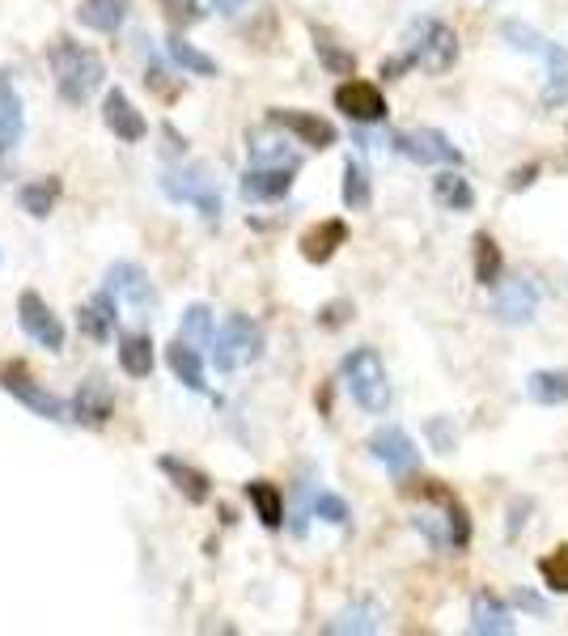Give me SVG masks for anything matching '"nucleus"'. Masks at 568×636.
Returning <instances> with one entry per match:
<instances>
[{"mask_svg":"<svg viewBox=\"0 0 568 636\" xmlns=\"http://www.w3.org/2000/svg\"><path fill=\"white\" fill-rule=\"evenodd\" d=\"M51 72H55V90H60V98L69 107H85L102 90V81H106L102 55L81 48V43H72V39H60L51 48Z\"/></svg>","mask_w":568,"mask_h":636,"instance_id":"f257e3e1","label":"nucleus"},{"mask_svg":"<svg viewBox=\"0 0 568 636\" xmlns=\"http://www.w3.org/2000/svg\"><path fill=\"white\" fill-rule=\"evenodd\" d=\"M500 39L509 48L530 51V55H544L547 60V85H544V107H565L568 102V51L560 43L544 39L539 30L521 22H500Z\"/></svg>","mask_w":568,"mask_h":636,"instance_id":"f03ea898","label":"nucleus"},{"mask_svg":"<svg viewBox=\"0 0 568 636\" xmlns=\"http://www.w3.org/2000/svg\"><path fill=\"white\" fill-rule=\"evenodd\" d=\"M425 501H437L442 505V514H416V531L425 535L433 547H467L471 539V522H467V509H463V501L446 488V484H437V479H428L425 488H420Z\"/></svg>","mask_w":568,"mask_h":636,"instance_id":"7ed1b4c3","label":"nucleus"},{"mask_svg":"<svg viewBox=\"0 0 568 636\" xmlns=\"http://www.w3.org/2000/svg\"><path fill=\"white\" fill-rule=\"evenodd\" d=\"M403 55L412 60V69L425 72H450L458 60V34L437 18H416L407 26V39H403Z\"/></svg>","mask_w":568,"mask_h":636,"instance_id":"20e7f679","label":"nucleus"},{"mask_svg":"<svg viewBox=\"0 0 568 636\" xmlns=\"http://www.w3.org/2000/svg\"><path fill=\"white\" fill-rule=\"evenodd\" d=\"M339 374H344V386H348L356 407H365L374 416H382L390 407V377H386V365H382V356L374 349H353L344 356Z\"/></svg>","mask_w":568,"mask_h":636,"instance_id":"39448f33","label":"nucleus"},{"mask_svg":"<svg viewBox=\"0 0 568 636\" xmlns=\"http://www.w3.org/2000/svg\"><path fill=\"white\" fill-rule=\"evenodd\" d=\"M263 353V331L255 319H246V314H230L213 335V361L221 374H234L242 365H251V361H260Z\"/></svg>","mask_w":568,"mask_h":636,"instance_id":"423d86ee","label":"nucleus"},{"mask_svg":"<svg viewBox=\"0 0 568 636\" xmlns=\"http://www.w3.org/2000/svg\"><path fill=\"white\" fill-rule=\"evenodd\" d=\"M162 191H166L174 204H191L204 221H216L221 216V191L209 179L204 165H187V170H166L162 174Z\"/></svg>","mask_w":568,"mask_h":636,"instance_id":"0eeeda50","label":"nucleus"},{"mask_svg":"<svg viewBox=\"0 0 568 636\" xmlns=\"http://www.w3.org/2000/svg\"><path fill=\"white\" fill-rule=\"evenodd\" d=\"M395 153H403L407 162L416 165H458L463 162V149L450 144L437 128H403L390 137Z\"/></svg>","mask_w":568,"mask_h":636,"instance_id":"6e6552de","label":"nucleus"},{"mask_svg":"<svg viewBox=\"0 0 568 636\" xmlns=\"http://www.w3.org/2000/svg\"><path fill=\"white\" fill-rule=\"evenodd\" d=\"M18 323H22V331L39 349H48V353H60V349H64V323L55 319V310H51L34 289H26L22 297H18Z\"/></svg>","mask_w":568,"mask_h":636,"instance_id":"1a4fd4ad","label":"nucleus"},{"mask_svg":"<svg viewBox=\"0 0 568 636\" xmlns=\"http://www.w3.org/2000/svg\"><path fill=\"white\" fill-rule=\"evenodd\" d=\"M369 454H374L395 479H407V475L420 467V450H416V442H412L403 428H395V424H386V428H378V433L369 437Z\"/></svg>","mask_w":568,"mask_h":636,"instance_id":"9d476101","label":"nucleus"},{"mask_svg":"<svg viewBox=\"0 0 568 636\" xmlns=\"http://www.w3.org/2000/svg\"><path fill=\"white\" fill-rule=\"evenodd\" d=\"M535 310H539V289H535V281L514 276V281L497 284V297H493V319H497V323L521 327V323L535 319Z\"/></svg>","mask_w":568,"mask_h":636,"instance_id":"9b49d317","label":"nucleus"},{"mask_svg":"<svg viewBox=\"0 0 568 636\" xmlns=\"http://www.w3.org/2000/svg\"><path fill=\"white\" fill-rule=\"evenodd\" d=\"M0 391H9L18 403H26L34 416H43V421H64L69 416V407H64V400H55L51 391H43L34 377H26V370H0Z\"/></svg>","mask_w":568,"mask_h":636,"instance_id":"f8f14e48","label":"nucleus"},{"mask_svg":"<svg viewBox=\"0 0 568 636\" xmlns=\"http://www.w3.org/2000/svg\"><path fill=\"white\" fill-rule=\"evenodd\" d=\"M335 111L348 115L353 123H382L386 119V98L369 81H344L335 90Z\"/></svg>","mask_w":568,"mask_h":636,"instance_id":"ddd939ff","label":"nucleus"},{"mask_svg":"<svg viewBox=\"0 0 568 636\" xmlns=\"http://www.w3.org/2000/svg\"><path fill=\"white\" fill-rule=\"evenodd\" d=\"M106 289L115 293L119 302H128V306L158 310V289L149 281V272L136 267V263H115V267L106 272Z\"/></svg>","mask_w":568,"mask_h":636,"instance_id":"4468645a","label":"nucleus"},{"mask_svg":"<svg viewBox=\"0 0 568 636\" xmlns=\"http://www.w3.org/2000/svg\"><path fill=\"white\" fill-rule=\"evenodd\" d=\"M115 416V395L102 377H85L72 395V421L90 424V428H102V424Z\"/></svg>","mask_w":568,"mask_h":636,"instance_id":"2eb2a0df","label":"nucleus"},{"mask_svg":"<svg viewBox=\"0 0 568 636\" xmlns=\"http://www.w3.org/2000/svg\"><path fill=\"white\" fill-rule=\"evenodd\" d=\"M272 123L284 128L288 137H297L306 149H332V144L339 141L332 123H327V119H318V115H310V111H284V107H276V111H272Z\"/></svg>","mask_w":568,"mask_h":636,"instance_id":"dca6fc26","label":"nucleus"},{"mask_svg":"<svg viewBox=\"0 0 568 636\" xmlns=\"http://www.w3.org/2000/svg\"><path fill=\"white\" fill-rule=\"evenodd\" d=\"M102 123H106L123 144H136L149 137V123H144L141 111L128 102L123 90H111V94H106V102H102Z\"/></svg>","mask_w":568,"mask_h":636,"instance_id":"f3484780","label":"nucleus"},{"mask_svg":"<svg viewBox=\"0 0 568 636\" xmlns=\"http://www.w3.org/2000/svg\"><path fill=\"white\" fill-rule=\"evenodd\" d=\"M293 174H297V165H251L242 174V195L260 200V204L263 200H281L293 188Z\"/></svg>","mask_w":568,"mask_h":636,"instance_id":"a211bd4d","label":"nucleus"},{"mask_svg":"<svg viewBox=\"0 0 568 636\" xmlns=\"http://www.w3.org/2000/svg\"><path fill=\"white\" fill-rule=\"evenodd\" d=\"M518 628L514 624V615H509V607L500 603L493 589H479L471 598V633L479 636H509Z\"/></svg>","mask_w":568,"mask_h":636,"instance_id":"6ab92c4d","label":"nucleus"},{"mask_svg":"<svg viewBox=\"0 0 568 636\" xmlns=\"http://www.w3.org/2000/svg\"><path fill=\"white\" fill-rule=\"evenodd\" d=\"M115 310H119V297L111 293V289H102V293H94V297L81 306V314H77V327L85 331L90 340H98V344H102V340H111V335H115V319H119Z\"/></svg>","mask_w":568,"mask_h":636,"instance_id":"aec40b11","label":"nucleus"},{"mask_svg":"<svg viewBox=\"0 0 568 636\" xmlns=\"http://www.w3.org/2000/svg\"><path fill=\"white\" fill-rule=\"evenodd\" d=\"M22 132H26L22 98H18V90H13L9 72H0V158L18 149V141H22Z\"/></svg>","mask_w":568,"mask_h":636,"instance_id":"412c9836","label":"nucleus"},{"mask_svg":"<svg viewBox=\"0 0 568 636\" xmlns=\"http://www.w3.org/2000/svg\"><path fill=\"white\" fill-rule=\"evenodd\" d=\"M128 13H132V0H81L77 4V22L98 34H115L128 22Z\"/></svg>","mask_w":568,"mask_h":636,"instance_id":"4be33fe9","label":"nucleus"},{"mask_svg":"<svg viewBox=\"0 0 568 636\" xmlns=\"http://www.w3.org/2000/svg\"><path fill=\"white\" fill-rule=\"evenodd\" d=\"M378 628H382V607L378 603H369V598L344 607L335 619L323 624V633H332V636H369V633H378Z\"/></svg>","mask_w":568,"mask_h":636,"instance_id":"5701e85b","label":"nucleus"},{"mask_svg":"<svg viewBox=\"0 0 568 636\" xmlns=\"http://www.w3.org/2000/svg\"><path fill=\"white\" fill-rule=\"evenodd\" d=\"M166 365H170V374L179 377L187 391H209V382H204V361H200V349L195 344H187V340H174L166 349Z\"/></svg>","mask_w":568,"mask_h":636,"instance_id":"b1692460","label":"nucleus"},{"mask_svg":"<svg viewBox=\"0 0 568 636\" xmlns=\"http://www.w3.org/2000/svg\"><path fill=\"white\" fill-rule=\"evenodd\" d=\"M344 242H348V225L344 221H318L314 230L302 234V255L310 263H327Z\"/></svg>","mask_w":568,"mask_h":636,"instance_id":"393cba45","label":"nucleus"},{"mask_svg":"<svg viewBox=\"0 0 568 636\" xmlns=\"http://www.w3.org/2000/svg\"><path fill=\"white\" fill-rule=\"evenodd\" d=\"M158 467H162V472H166L170 479H174V488L187 496L191 505H204V501L213 496V479H209L204 472H195V467H191V463H183V458L166 454V458H162Z\"/></svg>","mask_w":568,"mask_h":636,"instance_id":"a878e982","label":"nucleus"},{"mask_svg":"<svg viewBox=\"0 0 568 636\" xmlns=\"http://www.w3.org/2000/svg\"><path fill=\"white\" fill-rule=\"evenodd\" d=\"M246 501L255 505V514L267 531H281L284 526V493L272 484V479H251L246 484Z\"/></svg>","mask_w":568,"mask_h":636,"instance_id":"bb28decb","label":"nucleus"},{"mask_svg":"<svg viewBox=\"0 0 568 636\" xmlns=\"http://www.w3.org/2000/svg\"><path fill=\"white\" fill-rule=\"evenodd\" d=\"M433 200L450 212H471L475 209L471 183H467L463 174H454V170H446V174H437V179H433Z\"/></svg>","mask_w":568,"mask_h":636,"instance_id":"cd10ccee","label":"nucleus"},{"mask_svg":"<svg viewBox=\"0 0 568 636\" xmlns=\"http://www.w3.org/2000/svg\"><path fill=\"white\" fill-rule=\"evenodd\" d=\"M246 153H251V165H302V158L293 149H284V141L272 132H251Z\"/></svg>","mask_w":568,"mask_h":636,"instance_id":"c85d7f7f","label":"nucleus"},{"mask_svg":"<svg viewBox=\"0 0 568 636\" xmlns=\"http://www.w3.org/2000/svg\"><path fill=\"white\" fill-rule=\"evenodd\" d=\"M119 370L128 377L153 374V340L149 335H123L119 340Z\"/></svg>","mask_w":568,"mask_h":636,"instance_id":"c756f323","label":"nucleus"},{"mask_svg":"<svg viewBox=\"0 0 568 636\" xmlns=\"http://www.w3.org/2000/svg\"><path fill=\"white\" fill-rule=\"evenodd\" d=\"M166 55L179 64V69L187 72V77H216V60L213 55H204V51L187 43L183 34H170L166 39Z\"/></svg>","mask_w":568,"mask_h":636,"instance_id":"7c9ffc66","label":"nucleus"},{"mask_svg":"<svg viewBox=\"0 0 568 636\" xmlns=\"http://www.w3.org/2000/svg\"><path fill=\"white\" fill-rule=\"evenodd\" d=\"M526 395L544 407H560V403H568V374L565 370H539V374L526 377Z\"/></svg>","mask_w":568,"mask_h":636,"instance_id":"2f4dec72","label":"nucleus"},{"mask_svg":"<svg viewBox=\"0 0 568 636\" xmlns=\"http://www.w3.org/2000/svg\"><path fill=\"white\" fill-rule=\"evenodd\" d=\"M55 200H60V179H34V183H26V188L18 191V204H22V212L39 216V221L55 209Z\"/></svg>","mask_w":568,"mask_h":636,"instance_id":"473e14b6","label":"nucleus"},{"mask_svg":"<svg viewBox=\"0 0 568 636\" xmlns=\"http://www.w3.org/2000/svg\"><path fill=\"white\" fill-rule=\"evenodd\" d=\"M213 310L209 306H187L183 310V327H179V340H187L195 349H213Z\"/></svg>","mask_w":568,"mask_h":636,"instance_id":"72a5a7b5","label":"nucleus"},{"mask_svg":"<svg viewBox=\"0 0 568 636\" xmlns=\"http://www.w3.org/2000/svg\"><path fill=\"white\" fill-rule=\"evenodd\" d=\"M475 281L484 289H493L500 281V251L493 234H475Z\"/></svg>","mask_w":568,"mask_h":636,"instance_id":"f704fd0d","label":"nucleus"},{"mask_svg":"<svg viewBox=\"0 0 568 636\" xmlns=\"http://www.w3.org/2000/svg\"><path fill=\"white\" fill-rule=\"evenodd\" d=\"M539 577L551 594H568V543L551 547L544 561H539Z\"/></svg>","mask_w":568,"mask_h":636,"instance_id":"c9c22d12","label":"nucleus"},{"mask_svg":"<svg viewBox=\"0 0 568 636\" xmlns=\"http://www.w3.org/2000/svg\"><path fill=\"white\" fill-rule=\"evenodd\" d=\"M344 204H348L353 212L369 209V179H365L361 162L344 165Z\"/></svg>","mask_w":568,"mask_h":636,"instance_id":"e433bc0d","label":"nucleus"},{"mask_svg":"<svg viewBox=\"0 0 568 636\" xmlns=\"http://www.w3.org/2000/svg\"><path fill=\"white\" fill-rule=\"evenodd\" d=\"M314 51H318V60H323L332 72H339V77H348V72L356 69L353 51H339L332 39H323V34H314Z\"/></svg>","mask_w":568,"mask_h":636,"instance_id":"4c0bfd02","label":"nucleus"},{"mask_svg":"<svg viewBox=\"0 0 568 636\" xmlns=\"http://www.w3.org/2000/svg\"><path fill=\"white\" fill-rule=\"evenodd\" d=\"M314 514L323 522H332V526H344V522L353 518V509H348V501L344 496H335V493H318L314 496V505H310Z\"/></svg>","mask_w":568,"mask_h":636,"instance_id":"58836bf2","label":"nucleus"},{"mask_svg":"<svg viewBox=\"0 0 568 636\" xmlns=\"http://www.w3.org/2000/svg\"><path fill=\"white\" fill-rule=\"evenodd\" d=\"M425 428H428V442H433V450H437V454H450L454 442H458V433H454L450 416H433Z\"/></svg>","mask_w":568,"mask_h":636,"instance_id":"ea45409f","label":"nucleus"},{"mask_svg":"<svg viewBox=\"0 0 568 636\" xmlns=\"http://www.w3.org/2000/svg\"><path fill=\"white\" fill-rule=\"evenodd\" d=\"M158 4H162V13H166L174 26H191L204 18V13H200V0H158Z\"/></svg>","mask_w":568,"mask_h":636,"instance_id":"a19ab883","label":"nucleus"},{"mask_svg":"<svg viewBox=\"0 0 568 636\" xmlns=\"http://www.w3.org/2000/svg\"><path fill=\"white\" fill-rule=\"evenodd\" d=\"M213 4H216V13H237L246 0H213Z\"/></svg>","mask_w":568,"mask_h":636,"instance_id":"79ce46f5","label":"nucleus"}]
</instances>
